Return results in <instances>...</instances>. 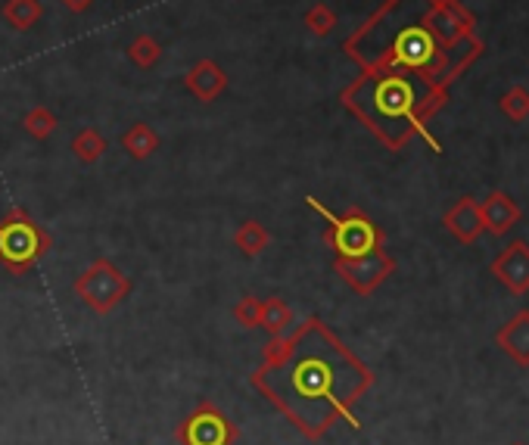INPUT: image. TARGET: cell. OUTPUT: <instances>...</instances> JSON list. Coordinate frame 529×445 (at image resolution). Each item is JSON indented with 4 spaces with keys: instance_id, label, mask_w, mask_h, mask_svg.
Instances as JSON below:
<instances>
[{
    "instance_id": "6da1fadb",
    "label": "cell",
    "mask_w": 529,
    "mask_h": 445,
    "mask_svg": "<svg viewBox=\"0 0 529 445\" xmlns=\"http://www.w3.org/2000/svg\"><path fill=\"white\" fill-rule=\"evenodd\" d=\"M253 386L305 439H321L340 421L358 430L355 405L374 386V371L327 324L309 318L265 349Z\"/></svg>"
},
{
    "instance_id": "7a4b0ae2",
    "label": "cell",
    "mask_w": 529,
    "mask_h": 445,
    "mask_svg": "<svg viewBox=\"0 0 529 445\" xmlns=\"http://www.w3.org/2000/svg\"><path fill=\"white\" fill-rule=\"evenodd\" d=\"M430 0H389L346 47L365 69H402L452 88L480 53L449 50L427 25Z\"/></svg>"
},
{
    "instance_id": "3957f363",
    "label": "cell",
    "mask_w": 529,
    "mask_h": 445,
    "mask_svg": "<svg viewBox=\"0 0 529 445\" xmlns=\"http://www.w3.org/2000/svg\"><path fill=\"white\" fill-rule=\"evenodd\" d=\"M343 100L389 150L424 137L433 153H442V144L430 134V119L449 103V88L402 69H365Z\"/></svg>"
},
{
    "instance_id": "277c9868",
    "label": "cell",
    "mask_w": 529,
    "mask_h": 445,
    "mask_svg": "<svg viewBox=\"0 0 529 445\" xmlns=\"http://www.w3.org/2000/svg\"><path fill=\"white\" fill-rule=\"evenodd\" d=\"M309 206L318 215H324V221L330 225L324 240L330 243L333 253H337V259H355V256L374 253V249L383 246V231L361 209H349L346 215H333L315 197H309Z\"/></svg>"
},
{
    "instance_id": "5b68a950",
    "label": "cell",
    "mask_w": 529,
    "mask_h": 445,
    "mask_svg": "<svg viewBox=\"0 0 529 445\" xmlns=\"http://www.w3.org/2000/svg\"><path fill=\"white\" fill-rule=\"evenodd\" d=\"M50 246V237L35 225V221L13 209L0 221V265H7L13 274L29 271Z\"/></svg>"
},
{
    "instance_id": "8992f818",
    "label": "cell",
    "mask_w": 529,
    "mask_h": 445,
    "mask_svg": "<svg viewBox=\"0 0 529 445\" xmlns=\"http://www.w3.org/2000/svg\"><path fill=\"white\" fill-rule=\"evenodd\" d=\"M237 436V424L215 402L197 405L175 430V439L181 445H234Z\"/></svg>"
},
{
    "instance_id": "52a82bcc",
    "label": "cell",
    "mask_w": 529,
    "mask_h": 445,
    "mask_svg": "<svg viewBox=\"0 0 529 445\" xmlns=\"http://www.w3.org/2000/svg\"><path fill=\"white\" fill-rule=\"evenodd\" d=\"M128 290H131V281H128V277H125L113 262H106V259L94 262V265L75 281V293L85 299L97 315L113 312L116 305L128 296Z\"/></svg>"
},
{
    "instance_id": "ba28073f",
    "label": "cell",
    "mask_w": 529,
    "mask_h": 445,
    "mask_svg": "<svg viewBox=\"0 0 529 445\" xmlns=\"http://www.w3.org/2000/svg\"><path fill=\"white\" fill-rule=\"evenodd\" d=\"M393 271H396V259L383 246L355 259H337V274L358 296H371Z\"/></svg>"
},
{
    "instance_id": "9c48e42d",
    "label": "cell",
    "mask_w": 529,
    "mask_h": 445,
    "mask_svg": "<svg viewBox=\"0 0 529 445\" xmlns=\"http://www.w3.org/2000/svg\"><path fill=\"white\" fill-rule=\"evenodd\" d=\"M489 271L495 274V281L505 287L514 296L529 293V243L526 240H514L508 243L501 253L492 259Z\"/></svg>"
},
{
    "instance_id": "30bf717a",
    "label": "cell",
    "mask_w": 529,
    "mask_h": 445,
    "mask_svg": "<svg viewBox=\"0 0 529 445\" xmlns=\"http://www.w3.org/2000/svg\"><path fill=\"white\" fill-rule=\"evenodd\" d=\"M442 225L458 243L473 246L483 234V215H480V203L473 197H461L449 212L442 215Z\"/></svg>"
},
{
    "instance_id": "8fae6325",
    "label": "cell",
    "mask_w": 529,
    "mask_h": 445,
    "mask_svg": "<svg viewBox=\"0 0 529 445\" xmlns=\"http://www.w3.org/2000/svg\"><path fill=\"white\" fill-rule=\"evenodd\" d=\"M480 215H483V231H489L492 237H505L520 221V206L505 190H489V197L480 203Z\"/></svg>"
},
{
    "instance_id": "7c38bea8",
    "label": "cell",
    "mask_w": 529,
    "mask_h": 445,
    "mask_svg": "<svg viewBox=\"0 0 529 445\" xmlns=\"http://www.w3.org/2000/svg\"><path fill=\"white\" fill-rule=\"evenodd\" d=\"M495 343L514 361V365L529 368V309L517 312L511 321L501 324L495 333Z\"/></svg>"
},
{
    "instance_id": "4fadbf2b",
    "label": "cell",
    "mask_w": 529,
    "mask_h": 445,
    "mask_svg": "<svg viewBox=\"0 0 529 445\" xmlns=\"http://www.w3.org/2000/svg\"><path fill=\"white\" fill-rule=\"evenodd\" d=\"M190 88L197 97L212 100L221 88H225V75H221L212 63H200L197 69L190 72Z\"/></svg>"
},
{
    "instance_id": "5bb4252c",
    "label": "cell",
    "mask_w": 529,
    "mask_h": 445,
    "mask_svg": "<svg viewBox=\"0 0 529 445\" xmlns=\"http://www.w3.org/2000/svg\"><path fill=\"white\" fill-rule=\"evenodd\" d=\"M293 321V312H290V305L284 299H268L262 302V318H259V327H265L271 337L277 340L281 333L287 330V324Z\"/></svg>"
},
{
    "instance_id": "9a60e30c",
    "label": "cell",
    "mask_w": 529,
    "mask_h": 445,
    "mask_svg": "<svg viewBox=\"0 0 529 445\" xmlns=\"http://www.w3.org/2000/svg\"><path fill=\"white\" fill-rule=\"evenodd\" d=\"M498 109H501V113H505V119H511L514 125L526 122V119H529V91H526L523 85H514L511 91L501 94Z\"/></svg>"
},
{
    "instance_id": "2e32d148",
    "label": "cell",
    "mask_w": 529,
    "mask_h": 445,
    "mask_svg": "<svg viewBox=\"0 0 529 445\" xmlns=\"http://www.w3.org/2000/svg\"><path fill=\"white\" fill-rule=\"evenodd\" d=\"M234 243L243 249L246 256H259V253H265V246H268V231L259 225V221H243Z\"/></svg>"
},
{
    "instance_id": "e0dca14e",
    "label": "cell",
    "mask_w": 529,
    "mask_h": 445,
    "mask_svg": "<svg viewBox=\"0 0 529 445\" xmlns=\"http://www.w3.org/2000/svg\"><path fill=\"white\" fill-rule=\"evenodd\" d=\"M125 150L131 153V156H137V159H144V156H150L153 150H156V134L147 128V125H137V128H131L128 134H125Z\"/></svg>"
},
{
    "instance_id": "ac0fdd59",
    "label": "cell",
    "mask_w": 529,
    "mask_h": 445,
    "mask_svg": "<svg viewBox=\"0 0 529 445\" xmlns=\"http://www.w3.org/2000/svg\"><path fill=\"white\" fill-rule=\"evenodd\" d=\"M72 150H75V156H78L81 162H94V159L106 150V141H103L97 131H81V134L75 137Z\"/></svg>"
},
{
    "instance_id": "d6986e66",
    "label": "cell",
    "mask_w": 529,
    "mask_h": 445,
    "mask_svg": "<svg viewBox=\"0 0 529 445\" xmlns=\"http://www.w3.org/2000/svg\"><path fill=\"white\" fill-rule=\"evenodd\" d=\"M41 16L38 0H13L7 7V19L16 25V29H29V25Z\"/></svg>"
},
{
    "instance_id": "ffe728a7",
    "label": "cell",
    "mask_w": 529,
    "mask_h": 445,
    "mask_svg": "<svg viewBox=\"0 0 529 445\" xmlns=\"http://www.w3.org/2000/svg\"><path fill=\"white\" fill-rule=\"evenodd\" d=\"M234 318L243 324V327H259V318H262V299L256 296H243L237 302V309H234Z\"/></svg>"
},
{
    "instance_id": "44dd1931",
    "label": "cell",
    "mask_w": 529,
    "mask_h": 445,
    "mask_svg": "<svg viewBox=\"0 0 529 445\" xmlns=\"http://www.w3.org/2000/svg\"><path fill=\"white\" fill-rule=\"evenodd\" d=\"M53 125H57V119H53V116L47 113V109H35V113L25 116V128H29L32 134H38V137L50 134Z\"/></svg>"
},
{
    "instance_id": "7402d4cb",
    "label": "cell",
    "mask_w": 529,
    "mask_h": 445,
    "mask_svg": "<svg viewBox=\"0 0 529 445\" xmlns=\"http://www.w3.org/2000/svg\"><path fill=\"white\" fill-rule=\"evenodd\" d=\"M309 25H312L315 35H327L333 25H337V16H333V13L321 4V7H315V10L309 13Z\"/></svg>"
},
{
    "instance_id": "603a6c76",
    "label": "cell",
    "mask_w": 529,
    "mask_h": 445,
    "mask_svg": "<svg viewBox=\"0 0 529 445\" xmlns=\"http://www.w3.org/2000/svg\"><path fill=\"white\" fill-rule=\"evenodd\" d=\"M131 57L141 63V66H150V63L159 57V47H156V41H150V38H137V44H134V50H131Z\"/></svg>"
},
{
    "instance_id": "cb8c5ba5",
    "label": "cell",
    "mask_w": 529,
    "mask_h": 445,
    "mask_svg": "<svg viewBox=\"0 0 529 445\" xmlns=\"http://www.w3.org/2000/svg\"><path fill=\"white\" fill-rule=\"evenodd\" d=\"M66 7L78 13V10H88V7H91V0H66Z\"/></svg>"
},
{
    "instance_id": "d4e9b609",
    "label": "cell",
    "mask_w": 529,
    "mask_h": 445,
    "mask_svg": "<svg viewBox=\"0 0 529 445\" xmlns=\"http://www.w3.org/2000/svg\"><path fill=\"white\" fill-rule=\"evenodd\" d=\"M514 445H520V442H514Z\"/></svg>"
}]
</instances>
